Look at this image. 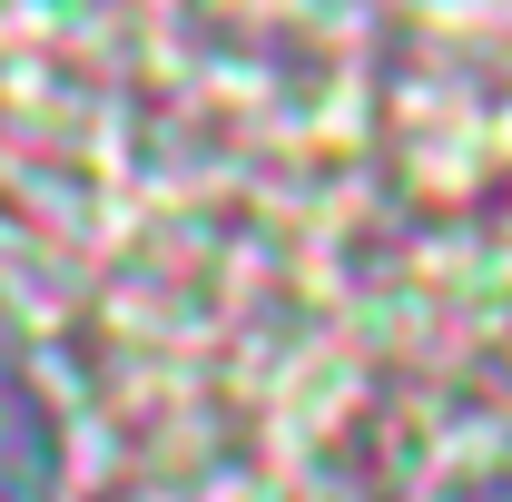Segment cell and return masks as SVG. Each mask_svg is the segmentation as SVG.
<instances>
[{
    "mask_svg": "<svg viewBox=\"0 0 512 502\" xmlns=\"http://www.w3.org/2000/svg\"><path fill=\"white\" fill-rule=\"evenodd\" d=\"M60 493V424H50V394L30 375L20 335L0 325V502H50Z\"/></svg>",
    "mask_w": 512,
    "mask_h": 502,
    "instance_id": "6da1fadb",
    "label": "cell"
}]
</instances>
